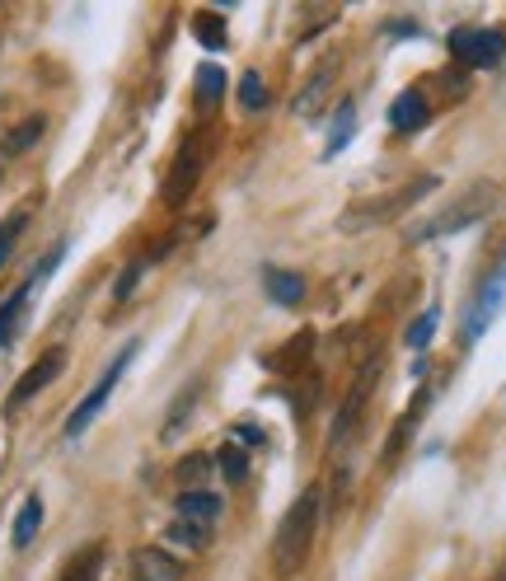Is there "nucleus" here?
<instances>
[{
	"label": "nucleus",
	"mask_w": 506,
	"mask_h": 581,
	"mask_svg": "<svg viewBox=\"0 0 506 581\" xmlns=\"http://www.w3.org/2000/svg\"><path fill=\"white\" fill-rule=\"evenodd\" d=\"M319 525H324V483H310L305 493L291 502V511L278 525V540H272V568H278V577H295L310 563Z\"/></svg>",
	"instance_id": "obj_1"
},
{
	"label": "nucleus",
	"mask_w": 506,
	"mask_h": 581,
	"mask_svg": "<svg viewBox=\"0 0 506 581\" xmlns=\"http://www.w3.org/2000/svg\"><path fill=\"white\" fill-rule=\"evenodd\" d=\"M497 207H502V188L493 184V178H483V184L465 188V193H459L450 207H441V211H436L431 220H422V226L412 230L408 239H412V244H427V239H446V235H459V230L478 226V220H488Z\"/></svg>",
	"instance_id": "obj_2"
},
{
	"label": "nucleus",
	"mask_w": 506,
	"mask_h": 581,
	"mask_svg": "<svg viewBox=\"0 0 506 581\" xmlns=\"http://www.w3.org/2000/svg\"><path fill=\"white\" fill-rule=\"evenodd\" d=\"M506 309V254L493 263V273L478 282V290H474V305H469V315H465V324H459V343L465 347H474L483 333H488L493 324H497V315Z\"/></svg>",
	"instance_id": "obj_3"
},
{
	"label": "nucleus",
	"mask_w": 506,
	"mask_h": 581,
	"mask_svg": "<svg viewBox=\"0 0 506 581\" xmlns=\"http://www.w3.org/2000/svg\"><path fill=\"white\" fill-rule=\"evenodd\" d=\"M431 188H441V184H436V178L427 174V178H418V184H408V193H389V197H380V203L352 207L348 216H342V230H371V226H380V220L408 211L412 203H422V197H427Z\"/></svg>",
	"instance_id": "obj_4"
},
{
	"label": "nucleus",
	"mask_w": 506,
	"mask_h": 581,
	"mask_svg": "<svg viewBox=\"0 0 506 581\" xmlns=\"http://www.w3.org/2000/svg\"><path fill=\"white\" fill-rule=\"evenodd\" d=\"M132 356H136V343H132V347H123L118 356H113V366H108V371L99 375V385H95V390H89V394L80 398V404H76V413H71V417H66V436H80V432L89 427V422L99 417V408L108 404V394L118 390V380H123V371L132 366Z\"/></svg>",
	"instance_id": "obj_5"
},
{
	"label": "nucleus",
	"mask_w": 506,
	"mask_h": 581,
	"mask_svg": "<svg viewBox=\"0 0 506 581\" xmlns=\"http://www.w3.org/2000/svg\"><path fill=\"white\" fill-rule=\"evenodd\" d=\"M450 52L459 66H497L506 52V33L502 29H455Z\"/></svg>",
	"instance_id": "obj_6"
},
{
	"label": "nucleus",
	"mask_w": 506,
	"mask_h": 581,
	"mask_svg": "<svg viewBox=\"0 0 506 581\" xmlns=\"http://www.w3.org/2000/svg\"><path fill=\"white\" fill-rule=\"evenodd\" d=\"M376 385H380V362H371L357 380H352V390H348V398H342V408H338V417H333V432H329V441L333 445H342L352 436V427H357V417H361V408H366V398L376 394Z\"/></svg>",
	"instance_id": "obj_7"
},
{
	"label": "nucleus",
	"mask_w": 506,
	"mask_h": 581,
	"mask_svg": "<svg viewBox=\"0 0 506 581\" xmlns=\"http://www.w3.org/2000/svg\"><path fill=\"white\" fill-rule=\"evenodd\" d=\"M197 178H202V146H197V137H188V141H183V150H178L174 169H169V178H165V203L183 207L193 197Z\"/></svg>",
	"instance_id": "obj_8"
},
{
	"label": "nucleus",
	"mask_w": 506,
	"mask_h": 581,
	"mask_svg": "<svg viewBox=\"0 0 506 581\" xmlns=\"http://www.w3.org/2000/svg\"><path fill=\"white\" fill-rule=\"evenodd\" d=\"M61 366H66V352H61V347H52V352H42L38 362H33V366H29L25 375H19V385L10 390V398H6V408H25V404H29L33 394H42V390H48L52 380L61 375Z\"/></svg>",
	"instance_id": "obj_9"
},
{
	"label": "nucleus",
	"mask_w": 506,
	"mask_h": 581,
	"mask_svg": "<svg viewBox=\"0 0 506 581\" xmlns=\"http://www.w3.org/2000/svg\"><path fill=\"white\" fill-rule=\"evenodd\" d=\"M132 572H136V581H188V568L169 549H155V544L132 553Z\"/></svg>",
	"instance_id": "obj_10"
},
{
	"label": "nucleus",
	"mask_w": 506,
	"mask_h": 581,
	"mask_svg": "<svg viewBox=\"0 0 506 581\" xmlns=\"http://www.w3.org/2000/svg\"><path fill=\"white\" fill-rule=\"evenodd\" d=\"M427 118H431V104L422 89H403V95L389 104V127L395 131H418V127H427Z\"/></svg>",
	"instance_id": "obj_11"
},
{
	"label": "nucleus",
	"mask_w": 506,
	"mask_h": 581,
	"mask_svg": "<svg viewBox=\"0 0 506 581\" xmlns=\"http://www.w3.org/2000/svg\"><path fill=\"white\" fill-rule=\"evenodd\" d=\"M174 511H178L183 521H197V525H216V521H221V511H225V502H221L216 493H206V488H188V493H178Z\"/></svg>",
	"instance_id": "obj_12"
},
{
	"label": "nucleus",
	"mask_w": 506,
	"mask_h": 581,
	"mask_svg": "<svg viewBox=\"0 0 506 581\" xmlns=\"http://www.w3.org/2000/svg\"><path fill=\"white\" fill-rule=\"evenodd\" d=\"M263 290L278 305H301L305 301V277L301 273H282V267H263Z\"/></svg>",
	"instance_id": "obj_13"
},
{
	"label": "nucleus",
	"mask_w": 506,
	"mask_h": 581,
	"mask_svg": "<svg viewBox=\"0 0 506 581\" xmlns=\"http://www.w3.org/2000/svg\"><path fill=\"white\" fill-rule=\"evenodd\" d=\"M42 131H48V118H42V114H29L25 122H14V127L6 131V141H0V155H10V160H14V155H29V150L38 146Z\"/></svg>",
	"instance_id": "obj_14"
},
{
	"label": "nucleus",
	"mask_w": 506,
	"mask_h": 581,
	"mask_svg": "<svg viewBox=\"0 0 506 581\" xmlns=\"http://www.w3.org/2000/svg\"><path fill=\"white\" fill-rule=\"evenodd\" d=\"M165 544H169V549H188V553H197V549L212 544V525H197V521L174 516V521L165 525Z\"/></svg>",
	"instance_id": "obj_15"
},
{
	"label": "nucleus",
	"mask_w": 506,
	"mask_h": 581,
	"mask_svg": "<svg viewBox=\"0 0 506 581\" xmlns=\"http://www.w3.org/2000/svg\"><path fill=\"white\" fill-rule=\"evenodd\" d=\"M38 525H42V498H38V493H29V498H25V506H19V516H14V530H10L14 549H29V544L38 540Z\"/></svg>",
	"instance_id": "obj_16"
},
{
	"label": "nucleus",
	"mask_w": 506,
	"mask_h": 581,
	"mask_svg": "<svg viewBox=\"0 0 506 581\" xmlns=\"http://www.w3.org/2000/svg\"><path fill=\"white\" fill-rule=\"evenodd\" d=\"M104 568V544H85L80 553H71V563L61 568V581H99Z\"/></svg>",
	"instance_id": "obj_17"
},
{
	"label": "nucleus",
	"mask_w": 506,
	"mask_h": 581,
	"mask_svg": "<svg viewBox=\"0 0 506 581\" xmlns=\"http://www.w3.org/2000/svg\"><path fill=\"white\" fill-rule=\"evenodd\" d=\"M212 469H216V460L206 455V451H197V455L174 464V479L183 483V493H188V488H206V483H212Z\"/></svg>",
	"instance_id": "obj_18"
},
{
	"label": "nucleus",
	"mask_w": 506,
	"mask_h": 581,
	"mask_svg": "<svg viewBox=\"0 0 506 581\" xmlns=\"http://www.w3.org/2000/svg\"><path fill=\"white\" fill-rule=\"evenodd\" d=\"M352 122H357V104H352V99H342V104L333 108V131H329V146H324V160H333V155H338L342 146H348Z\"/></svg>",
	"instance_id": "obj_19"
},
{
	"label": "nucleus",
	"mask_w": 506,
	"mask_h": 581,
	"mask_svg": "<svg viewBox=\"0 0 506 581\" xmlns=\"http://www.w3.org/2000/svg\"><path fill=\"white\" fill-rule=\"evenodd\" d=\"M25 226H29V211L19 207V211H10L6 220H0V273L10 267V258H14V244L25 239Z\"/></svg>",
	"instance_id": "obj_20"
},
{
	"label": "nucleus",
	"mask_w": 506,
	"mask_h": 581,
	"mask_svg": "<svg viewBox=\"0 0 506 581\" xmlns=\"http://www.w3.org/2000/svg\"><path fill=\"white\" fill-rule=\"evenodd\" d=\"M329 89H333V76H329V71H319V76H314V80L301 89V95H295V118H314Z\"/></svg>",
	"instance_id": "obj_21"
},
{
	"label": "nucleus",
	"mask_w": 506,
	"mask_h": 581,
	"mask_svg": "<svg viewBox=\"0 0 506 581\" xmlns=\"http://www.w3.org/2000/svg\"><path fill=\"white\" fill-rule=\"evenodd\" d=\"M216 469L225 483H244L249 479V451H240V445H221L216 451Z\"/></svg>",
	"instance_id": "obj_22"
},
{
	"label": "nucleus",
	"mask_w": 506,
	"mask_h": 581,
	"mask_svg": "<svg viewBox=\"0 0 506 581\" xmlns=\"http://www.w3.org/2000/svg\"><path fill=\"white\" fill-rule=\"evenodd\" d=\"M197 394H202V385L193 380V385L183 390V394L174 398V404H169V422H165V427H159V436H165V441H169V436L183 427V422H188V408H193V398H197Z\"/></svg>",
	"instance_id": "obj_23"
},
{
	"label": "nucleus",
	"mask_w": 506,
	"mask_h": 581,
	"mask_svg": "<svg viewBox=\"0 0 506 581\" xmlns=\"http://www.w3.org/2000/svg\"><path fill=\"white\" fill-rule=\"evenodd\" d=\"M225 95V71L221 66H197V104H216Z\"/></svg>",
	"instance_id": "obj_24"
},
{
	"label": "nucleus",
	"mask_w": 506,
	"mask_h": 581,
	"mask_svg": "<svg viewBox=\"0 0 506 581\" xmlns=\"http://www.w3.org/2000/svg\"><path fill=\"white\" fill-rule=\"evenodd\" d=\"M25 301H29V286H19L14 296L0 305V347L10 343V333H14V324H19V315H25Z\"/></svg>",
	"instance_id": "obj_25"
},
{
	"label": "nucleus",
	"mask_w": 506,
	"mask_h": 581,
	"mask_svg": "<svg viewBox=\"0 0 506 581\" xmlns=\"http://www.w3.org/2000/svg\"><path fill=\"white\" fill-rule=\"evenodd\" d=\"M240 104L249 108V114H259V108H267V104H272V95H267V85H263V76H259V71H249V76L240 80Z\"/></svg>",
	"instance_id": "obj_26"
},
{
	"label": "nucleus",
	"mask_w": 506,
	"mask_h": 581,
	"mask_svg": "<svg viewBox=\"0 0 506 581\" xmlns=\"http://www.w3.org/2000/svg\"><path fill=\"white\" fill-rule=\"evenodd\" d=\"M146 267H150V258H132L118 273V282H113V301H132V290H136V282L146 277Z\"/></svg>",
	"instance_id": "obj_27"
},
{
	"label": "nucleus",
	"mask_w": 506,
	"mask_h": 581,
	"mask_svg": "<svg viewBox=\"0 0 506 581\" xmlns=\"http://www.w3.org/2000/svg\"><path fill=\"white\" fill-rule=\"evenodd\" d=\"M193 29H197V42H206V48H225V24H221V14L197 10V14H193Z\"/></svg>",
	"instance_id": "obj_28"
},
{
	"label": "nucleus",
	"mask_w": 506,
	"mask_h": 581,
	"mask_svg": "<svg viewBox=\"0 0 506 581\" xmlns=\"http://www.w3.org/2000/svg\"><path fill=\"white\" fill-rule=\"evenodd\" d=\"M431 333H436V309H427V315H418V319H412V328H408V347L412 352H422L427 343H431Z\"/></svg>",
	"instance_id": "obj_29"
},
{
	"label": "nucleus",
	"mask_w": 506,
	"mask_h": 581,
	"mask_svg": "<svg viewBox=\"0 0 506 581\" xmlns=\"http://www.w3.org/2000/svg\"><path fill=\"white\" fill-rule=\"evenodd\" d=\"M235 441H249V445H263V432H259V427H244V422H240V427H235Z\"/></svg>",
	"instance_id": "obj_30"
},
{
	"label": "nucleus",
	"mask_w": 506,
	"mask_h": 581,
	"mask_svg": "<svg viewBox=\"0 0 506 581\" xmlns=\"http://www.w3.org/2000/svg\"><path fill=\"white\" fill-rule=\"evenodd\" d=\"M502 581H506V572H502Z\"/></svg>",
	"instance_id": "obj_31"
}]
</instances>
